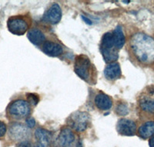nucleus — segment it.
<instances>
[{"label": "nucleus", "instance_id": "1", "mask_svg": "<svg viewBox=\"0 0 154 147\" xmlns=\"http://www.w3.org/2000/svg\"><path fill=\"white\" fill-rule=\"evenodd\" d=\"M132 54L139 63L151 65L154 63V39L144 33H134L130 40Z\"/></svg>", "mask_w": 154, "mask_h": 147}, {"label": "nucleus", "instance_id": "2", "mask_svg": "<svg viewBox=\"0 0 154 147\" xmlns=\"http://www.w3.org/2000/svg\"><path fill=\"white\" fill-rule=\"evenodd\" d=\"M74 71L82 80L89 84H96L97 71L86 55L80 54L76 56L74 64Z\"/></svg>", "mask_w": 154, "mask_h": 147}, {"label": "nucleus", "instance_id": "3", "mask_svg": "<svg viewBox=\"0 0 154 147\" xmlns=\"http://www.w3.org/2000/svg\"><path fill=\"white\" fill-rule=\"evenodd\" d=\"M7 117L13 120H21L29 117L31 114V106L25 100H15L6 109Z\"/></svg>", "mask_w": 154, "mask_h": 147}, {"label": "nucleus", "instance_id": "4", "mask_svg": "<svg viewBox=\"0 0 154 147\" xmlns=\"http://www.w3.org/2000/svg\"><path fill=\"white\" fill-rule=\"evenodd\" d=\"M100 51L106 63H113L118 59L119 54L117 50L114 47L112 33L108 32L103 36L100 44Z\"/></svg>", "mask_w": 154, "mask_h": 147}, {"label": "nucleus", "instance_id": "5", "mask_svg": "<svg viewBox=\"0 0 154 147\" xmlns=\"http://www.w3.org/2000/svg\"><path fill=\"white\" fill-rule=\"evenodd\" d=\"M66 122L70 128L76 132H82L89 127L91 118L88 112L77 111L67 118Z\"/></svg>", "mask_w": 154, "mask_h": 147}, {"label": "nucleus", "instance_id": "6", "mask_svg": "<svg viewBox=\"0 0 154 147\" xmlns=\"http://www.w3.org/2000/svg\"><path fill=\"white\" fill-rule=\"evenodd\" d=\"M8 30L12 34L22 36L26 33L29 27V22L28 19L24 16H12L7 21Z\"/></svg>", "mask_w": 154, "mask_h": 147}, {"label": "nucleus", "instance_id": "7", "mask_svg": "<svg viewBox=\"0 0 154 147\" xmlns=\"http://www.w3.org/2000/svg\"><path fill=\"white\" fill-rule=\"evenodd\" d=\"M9 135L10 139L14 141H23L29 136V129L25 125L14 122L9 126Z\"/></svg>", "mask_w": 154, "mask_h": 147}, {"label": "nucleus", "instance_id": "8", "mask_svg": "<svg viewBox=\"0 0 154 147\" xmlns=\"http://www.w3.org/2000/svg\"><path fill=\"white\" fill-rule=\"evenodd\" d=\"M116 130L119 135L133 136L137 132V124L131 119H121L116 124Z\"/></svg>", "mask_w": 154, "mask_h": 147}, {"label": "nucleus", "instance_id": "9", "mask_svg": "<svg viewBox=\"0 0 154 147\" xmlns=\"http://www.w3.org/2000/svg\"><path fill=\"white\" fill-rule=\"evenodd\" d=\"M62 18V9L60 5L53 3L48 10L44 13L42 20L50 24H57L60 23Z\"/></svg>", "mask_w": 154, "mask_h": 147}, {"label": "nucleus", "instance_id": "10", "mask_svg": "<svg viewBox=\"0 0 154 147\" xmlns=\"http://www.w3.org/2000/svg\"><path fill=\"white\" fill-rule=\"evenodd\" d=\"M75 134L69 128H63L56 139L57 147H70L75 142Z\"/></svg>", "mask_w": 154, "mask_h": 147}, {"label": "nucleus", "instance_id": "11", "mask_svg": "<svg viewBox=\"0 0 154 147\" xmlns=\"http://www.w3.org/2000/svg\"><path fill=\"white\" fill-rule=\"evenodd\" d=\"M35 138L36 139L35 147H51L53 136L49 130L38 128L35 132Z\"/></svg>", "mask_w": 154, "mask_h": 147}, {"label": "nucleus", "instance_id": "12", "mask_svg": "<svg viewBox=\"0 0 154 147\" xmlns=\"http://www.w3.org/2000/svg\"><path fill=\"white\" fill-rule=\"evenodd\" d=\"M42 51L49 57H59L63 53V47L60 44L53 41H45L42 45Z\"/></svg>", "mask_w": 154, "mask_h": 147}, {"label": "nucleus", "instance_id": "13", "mask_svg": "<svg viewBox=\"0 0 154 147\" xmlns=\"http://www.w3.org/2000/svg\"><path fill=\"white\" fill-rule=\"evenodd\" d=\"M94 103L96 108L101 111H108L112 108V100L109 95L100 92L96 95Z\"/></svg>", "mask_w": 154, "mask_h": 147}, {"label": "nucleus", "instance_id": "14", "mask_svg": "<svg viewBox=\"0 0 154 147\" xmlns=\"http://www.w3.org/2000/svg\"><path fill=\"white\" fill-rule=\"evenodd\" d=\"M104 75L106 78L109 81H114V80L120 78L122 75V71H121L119 64L116 62L109 64L104 69Z\"/></svg>", "mask_w": 154, "mask_h": 147}, {"label": "nucleus", "instance_id": "15", "mask_svg": "<svg viewBox=\"0 0 154 147\" xmlns=\"http://www.w3.org/2000/svg\"><path fill=\"white\" fill-rule=\"evenodd\" d=\"M29 41L35 46H40L45 43L46 36L38 29H32L27 33Z\"/></svg>", "mask_w": 154, "mask_h": 147}, {"label": "nucleus", "instance_id": "16", "mask_svg": "<svg viewBox=\"0 0 154 147\" xmlns=\"http://www.w3.org/2000/svg\"><path fill=\"white\" fill-rule=\"evenodd\" d=\"M138 135L143 139H147L154 136V121H147L140 126Z\"/></svg>", "mask_w": 154, "mask_h": 147}, {"label": "nucleus", "instance_id": "17", "mask_svg": "<svg viewBox=\"0 0 154 147\" xmlns=\"http://www.w3.org/2000/svg\"><path fill=\"white\" fill-rule=\"evenodd\" d=\"M112 36H113L114 47L117 51L120 50L126 43L125 35L123 33V29L120 26H117L116 27V29L112 32Z\"/></svg>", "mask_w": 154, "mask_h": 147}, {"label": "nucleus", "instance_id": "18", "mask_svg": "<svg viewBox=\"0 0 154 147\" xmlns=\"http://www.w3.org/2000/svg\"><path fill=\"white\" fill-rule=\"evenodd\" d=\"M139 105L143 112L154 115V98L142 97L139 101Z\"/></svg>", "mask_w": 154, "mask_h": 147}, {"label": "nucleus", "instance_id": "19", "mask_svg": "<svg viewBox=\"0 0 154 147\" xmlns=\"http://www.w3.org/2000/svg\"><path fill=\"white\" fill-rule=\"evenodd\" d=\"M115 112L119 116H125L129 113V109L126 104L119 103L115 109Z\"/></svg>", "mask_w": 154, "mask_h": 147}, {"label": "nucleus", "instance_id": "20", "mask_svg": "<svg viewBox=\"0 0 154 147\" xmlns=\"http://www.w3.org/2000/svg\"><path fill=\"white\" fill-rule=\"evenodd\" d=\"M27 100H28V103L29 105H36L38 102H39V98L37 95L35 94H32V93H29L26 95Z\"/></svg>", "mask_w": 154, "mask_h": 147}, {"label": "nucleus", "instance_id": "21", "mask_svg": "<svg viewBox=\"0 0 154 147\" xmlns=\"http://www.w3.org/2000/svg\"><path fill=\"white\" fill-rule=\"evenodd\" d=\"M6 131H7L6 125L2 121H0V138H2V137L5 136Z\"/></svg>", "mask_w": 154, "mask_h": 147}, {"label": "nucleus", "instance_id": "22", "mask_svg": "<svg viewBox=\"0 0 154 147\" xmlns=\"http://www.w3.org/2000/svg\"><path fill=\"white\" fill-rule=\"evenodd\" d=\"M16 147H33V145L29 140H23L16 145Z\"/></svg>", "mask_w": 154, "mask_h": 147}, {"label": "nucleus", "instance_id": "23", "mask_svg": "<svg viewBox=\"0 0 154 147\" xmlns=\"http://www.w3.org/2000/svg\"><path fill=\"white\" fill-rule=\"evenodd\" d=\"M26 125H27V127L29 129L33 128L34 126L35 125V119L33 118H29V119H26Z\"/></svg>", "mask_w": 154, "mask_h": 147}, {"label": "nucleus", "instance_id": "24", "mask_svg": "<svg viewBox=\"0 0 154 147\" xmlns=\"http://www.w3.org/2000/svg\"><path fill=\"white\" fill-rule=\"evenodd\" d=\"M149 147H154V136L149 138Z\"/></svg>", "mask_w": 154, "mask_h": 147}, {"label": "nucleus", "instance_id": "25", "mask_svg": "<svg viewBox=\"0 0 154 147\" xmlns=\"http://www.w3.org/2000/svg\"><path fill=\"white\" fill-rule=\"evenodd\" d=\"M82 19H84L85 22H86V23H87V24H92V22L90 21L89 19H88L86 17H85V16H82Z\"/></svg>", "mask_w": 154, "mask_h": 147}, {"label": "nucleus", "instance_id": "26", "mask_svg": "<svg viewBox=\"0 0 154 147\" xmlns=\"http://www.w3.org/2000/svg\"><path fill=\"white\" fill-rule=\"evenodd\" d=\"M76 147H83V145H82V141H81L80 139H79V141L77 142Z\"/></svg>", "mask_w": 154, "mask_h": 147}]
</instances>
